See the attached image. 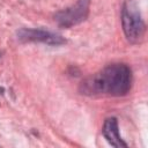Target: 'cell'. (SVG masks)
Listing matches in <instances>:
<instances>
[{"instance_id": "obj_3", "label": "cell", "mask_w": 148, "mask_h": 148, "mask_svg": "<svg viewBox=\"0 0 148 148\" xmlns=\"http://www.w3.org/2000/svg\"><path fill=\"white\" fill-rule=\"evenodd\" d=\"M90 0H77L71 7L57 12L53 17L59 27L71 28L83 22L89 14Z\"/></svg>"}, {"instance_id": "obj_2", "label": "cell", "mask_w": 148, "mask_h": 148, "mask_svg": "<svg viewBox=\"0 0 148 148\" xmlns=\"http://www.w3.org/2000/svg\"><path fill=\"white\" fill-rule=\"evenodd\" d=\"M121 27L130 43H140L146 32V24L140 8L134 0H125L121 7Z\"/></svg>"}, {"instance_id": "obj_4", "label": "cell", "mask_w": 148, "mask_h": 148, "mask_svg": "<svg viewBox=\"0 0 148 148\" xmlns=\"http://www.w3.org/2000/svg\"><path fill=\"white\" fill-rule=\"evenodd\" d=\"M16 37L21 43H43L52 46L66 43V39L61 35L39 28H21L17 30Z\"/></svg>"}, {"instance_id": "obj_1", "label": "cell", "mask_w": 148, "mask_h": 148, "mask_svg": "<svg viewBox=\"0 0 148 148\" xmlns=\"http://www.w3.org/2000/svg\"><path fill=\"white\" fill-rule=\"evenodd\" d=\"M132 71L126 64H110L90 75L80 84V92L87 96H125L132 88Z\"/></svg>"}, {"instance_id": "obj_6", "label": "cell", "mask_w": 148, "mask_h": 148, "mask_svg": "<svg viewBox=\"0 0 148 148\" xmlns=\"http://www.w3.org/2000/svg\"><path fill=\"white\" fill-rule=\"evenodd\" d=\"M3 91H5V90H3V88H2V87H0V96L3 94Z\"/></svg>"}, {"instance_id": "obj_5", "label": "cell", "mask_w": 148, "mask_h": 148, "mask_svg": "<svg viewBox=\"0 0 148 148\" xmlns=\"http://www.w3.org/2000/svg\"><path fill=\"white\" fill-rule=\"evenodd\" d=\"M103 136L106 139V141L113 146V147H127V143L121 139L120 133H119V127H118V121L114 117L106 118L103 128H102Z\"/></svg>"}]
</instances>
